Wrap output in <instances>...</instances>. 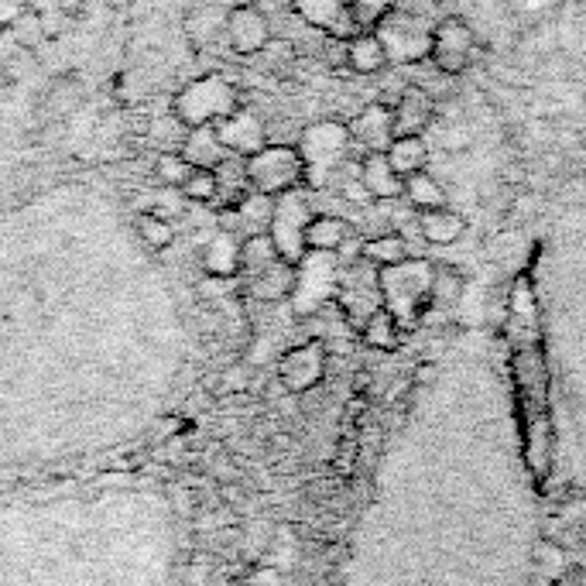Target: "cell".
Listing matches in <instances>:
<instances>
[{
	"mask_svg": "<svg viewBox=\"0 0 586 586\" xmlns=\"http://www.w3.org/2000/svg\"><path fill=\"white\" fill-rule=\"evenodd\" d=\"M234 213H237L240 227L247 230V237H251V234H268L271 220H275V196L247 189L244 196H240V203L234 206Z\"/></svg>",
	"mask_w": 586,
	"mask_h": 586,
	"instance_id": "22",
	"label": "cell"
},
{
	"mask_svg": "<svg viewBox=\"0 0 586 586\" xmlns=\"http://www.w3.org/2000/svg\"><path fill=\"white\" fill-rule=\"evenodd\" d=\"M347 127H350L353 144H360V148H367V151H384L395 141V110H391L388 103H371V107L360 110Z\"/></svg>",
	"mask_w": 586,
	"mask_h": 586,
	"instance_id": "12",
	"label": "cell"
},
{
	"mask_svg": "<svg viewBox=\"0 0 586 586\" xmlns=\"http://www.w3.org/2000/svg\"><path fill=\"white\" fill-rule=\"evenodd\" d=\"M240 107V93L234 83H227L223 76H203L196 83L182 86L172 100V114L179 117V124L192 127H210L227 114H234Z\"/></svg>",
	"mask_w": 586,
	"mask_h": 586,
	"instance_id": "3",
	"label": "cell"
},
{
	"mask_svg": "<svg viewBox=\"0 0 586 586\" xmlns=\"http://www.w3.org/2000/svg\"><path fill=\"white\" fill-rule=\"evenodd\" d=\"M244 497H247V494L240 491L237 484H223V487H220V501H227V504H240Z\"/></svg>",
	"mask_w": 586,
	"mask_h": 586,
	"instance_id": "38",
	"label": "cell"
},
{
	"mask_svg": "<svg viewBox=\"0 0 586 586\" xmlns=\"http://www.w3.org/2000/svg\"><path fill=\"white\" fill-rule=\"evenodd\" d=\"M247 586H282V573L271 563H258L254 569H247Z\"/></svg>",
	"mask_w": 586,
	"mask_h": 586,
	"instance_id": "34",
	"label": "cell"
},
{
	"mask_svg": "<svg viewBox=\"0 0 586 586\" xmlns=\"http://www.w3.org/2000/svg\"><path fill=\"white\" fill-rule=\"evenodd\" d=\"M384 155H388L391 168H395L401 179H408V175H419L429 168V141H425L422 134H398V138L384 148Z\"/></svg>",
	"mask_w": 586,
	"mask_h": 586,
	"instance_id": "18",
	"label": "cell"
},
{
	"mask_svg": "<svg viewBox=\"0 0 586 586\" xmlns=\"http://www.w3.org/2000/svg\"><path fill=\"white\" fill-rule=\"evenodd\" d=\"M247 388V371L244 367H230L220 374V391H244Z\"/></svg>",
	"mask_w": 586,
	"mask_h": 586,
	"instance_id": "37",
	"label": "cell"
},
{
	"mask_svg": "<svg viewBox=\"0 0 586 586\" xmlns=\"http://www.w3.org/2000/svg\"><path fill=\"white\" fill-rule=\"evenodd\" d=\"M391 110H395V138L398 134H422L432 124V117H436V100L425 90H419V86L408 83Z\"/></svg>",
	"mask_w": 586,
	"mask_h": 586,
	"instance_id": "13",
	"label": "cell"
},
{
	"mask_svg": "<svg viewBox=\"0 0 586 586\" xmlns=\"http://www.w3.org/2000/svg\"><path fill=\"white\" fill-rule=\"evenodd\" d=\"M353 234V227L336 213H312L305 223V251L309 254H336L343 240Z\"/></svg>",
	"mask_w": 586,
	"mask_h": 586,
	"instance_id": "14",
	"label": "cell"
},
{
	"mask_svg": "<svg viewBox=\"0 0 586 586\" xmlns=\"http://www.w3.org/2000/svg\"><path fill=\"white\" fill-rule=\"evenodd\" d=\"M360 333H364L367 347H374V350L391 353L401 347V323L395 319V312H388L384 305H377L371 316L364 319V329H360Z\"/></svg>",
	"mask_w": 586,
	"mask_h": 586,
	"instance_id": "24",
	"label": "cell"
},
{
	"mask_svg": "<svg viewBox=\"0 0 586 586\" xmlns=\"http://www.w3.org/2000/svg\"><path fill=\"white\" fill-rule=\"evenodd\" d=\"M432 377H436V364H422L419 374H415V381L425 384V381H432Z\"/></svg>",
	"mask_w": 586,
	"mask_h": 586,
	"instance_id": "39",
	"label": "cell"
},
{
	"mask_svg": "<svg viewBox=\"0 0 586 586\" xmlns=\"http://www.w3.org/2000/svg\"><path fill=\"white\" fill-rule=\"evenodd\" d=\"M192 175V165L186 162V155L182 151H165V155H158L155 162V179L162 182L165 189H175L179 192L186 186V179Z\"/></svg>",
	"mask_w": 586,
	"mask_h": 586,
	"instance_id": "29",
	"label": "cell"
},
{
	"mask_svg": "<svg viewBox=\"0 0 586 586\" xmlns=\"http://www.w3.org/2000/svg\"><path fill=\"white\" fill-rule=\"evenodd\" d=\"M388 52L384 42L377 38V31H357L347 42V66L360 76H377V72L388 69Z\"/></svg>",
	"mask_w": 586,
	"mask_h": 586,
	"instance_id": "19",
	"label": "cell"
},
{
	"mask_svg": "<svg viewBox=\"0 0 586 586\" xmlns=\"http://www.w3.org/2000/svg\"><path fill=\"white\" fill-rule=\"evenodd\" d=\"M473 52H477V31L460 14H446L443 21L432 28V48L429 62L443 76H463L473 66Z\"/></svg>",
	"mask_w": 586,
	"mask_h": 586,
	"instance_id": "5",
	"label": "cell"
},
{
	"mask_svg": "<svg viewBox=\"0 0 586 586\" xmlns=\"http://www.w3.org/2000/svg\"><path fill=\"white\" fill-rule=\"evenodd\" d=\"M179 192L189 203H216L220 199V179H216L213 168H192V175Z\"/></svg>",
	"mask_w": 586,
	"mask_h": 586,
	"instance_id": "30",
	"label": "cell"
},
{
	"mask_svg": "<svg viewBox=\"0 0 586 586\" xmlns=\"http://www.w3.org/2000/svg\"><path fill=\"white\" fill-rule=\"evenodd\" d=\"M134 230H138V240L144 247H151V251H168V247L175 244V227L172 220H168L165 213L158 210H144L138 213V220H134Z\"/></svg>",
	"mask_w": 586,
	"mask_h": 586,
	"instance_id": "26",
	"label": "cell"
},
{
	"mask_svg": "<svg viewBox=\"0 0 586 586\" xmlns=\"http://www.w3.org/2000/svg\"><path fill=\"white\" fill-rule=\"evenodd\" d=\"M360 182H364L374 199H398L401 189H405V179L391 168L384 151H367L360 158Z\"/></svg>",
	"mask_w": 586,
	"mask_h": 586,
	"instance_id": "16",
	"label": "cell"
},
{
	"mask_svg": "<svg viewBox=\"0 0 586 586\" xmlns=\"http://www.w3.org/2000/svg\"><path fill=\"white\" fill-rule=\"evenodd\" d=\"M312 220L309 213V203H305L302 189H292V192H282V196H275V220H271L268 234L275 240L278 254H282V261L288 264H299L305 261V223Z\"/></svg>",
	"mask_w": 586,
	"mask_h": 586,
	"instance_id": "7",
	"label": "cell"
},
{
	"mask_svg": "<svg viewBox=\"0 0 586 586\" xmlns=\"http://www.w3.org/2000/svg\"><path fill=\"white\" fill-rule=\"evenodd\" d=\"M419 234L436 247H449L456 244L463 234H467V216L449 210V206H439V210H425L419 213Z\"/></svg>",
	"mask_w": 586,
	"mask_h": 586,
	"instance_id": "20",
	"label": "cell"
},
{
	"mask_svg": "<svg viewBox=\"0 0 586 586\" xmlns=\"http://www.w3.org/2000/svg\"><path fill=\"white\" fill-rule=\"evenodd\" d=\"M179 151L186 155V162L192 168H216L227 158V148L220 144V138H216L213 124L210 127H192V131L182 138Z\"/></svg>",
	"mask_w": 586,
	"mask_h": 586,
	"instance_id": "21",
	"label": "cell"
},
{
	"mask_svg": "<svg viewBox=\"0 0 586 586\" xmlns=\"http://www.w3.org/2000/svg\"><path fill=\"white\" fill-rule=\"evenodd\" d=\"M206 275L213 278H234L240 275V240L234 237V230H220L206 240L203 254H199Z\"/></svg>",
	"mask_w": 586,
	"mask_h": 586,
	"instance_id": "15",
	"label": "cell"
},
{
	"mask_svg": "<svg viewBox=\"0 0 586 586\" xmlns=\"http://www.w3.org/2000/svg\"><path fill=\"white\" fill-rule=\"evenodd\" d=\"M583 103H586V93H583Z\"/></svg>",
	"mask_w": 586,
	"mask_h": 586,
	"instance_id": "40",
	"label": "cell"
},
{
	"mask_svg": "<svg viewBox=\"0 0 586 586\" xmlns=\"http://www.w3.org/2000/svg\"><path fill=\"white\" fill-rule=\"evenodd\" d=\"M278 261H282V254H278L271 234H251L240 240V275L244 278L261 275V271H268Z\"/></svg>",
	"mask_w": 586,
	"mask_h": 586,
	"instance_id": "23",
	"label": "cell"
},
{
	"mask_svg": "<svg viewBox=\"0 0 586 586\" xmlns=\"http://www.w3.org/2000/svg\"><path fill=\"white\" fill-rule=\"evenodd\" d=\"M443 148L453 151V155H463V151L473 148V127L463 117H453V124L443 127Z\"/></svg>",
	"mask_w": 586,
	"mask_h": 586,
	"instance_id": "32",
	"label": "cell"
},
{
	"mask_svg": "<svg viewBox=\"0 0 586 586\" xmlns=\"http://www.w3.org/2000/svg\"><path fill=\"white\" fill-rule=\"evenodd\" d=\"M295 148H299L305 165V182L323 189L340 172V165H347V155L353 148L350 127L340 124V120H319V124L305 127L302 141Z\"/></svg>",
	"mask_w": 586,
	"mask_h": 586,
	"instance_id": "2",
	"label": "cell"
},
{
	"mask_svg": "<svg viewBox=\"0 0 586 586\" xmlns=\"http://www.w3.org/2000/svg\"><path fill=\"white\" fill-rule=\"evenodd\" d=\"M401 196L408 199V206L412 210H439V206H446V189L439 186L436 179H432L429 172H419V175H408L405 179V189H401Z\"/></svg>",
	"mask_w": 586,
	"mask_h": 586,
	"instance_id": "25",
	"label": "cell"
},
{
	"mask_svg": "<svg viewBox=\"0 0 586 586\" xmlns=\"http://www.w3.org/2000/svg\"><path fill=\"white\" fill-rule=\"evenodd\" d=\"M292 11L336 42H350L357 35V24L350 18V0H292Z\"/></svg>",
	"mask_w": 586,
	"mask_h": 586,
	"instance_id": "11",
	"label": "cell"
},
{
	"mask_svg": "<svg viewBox=\"0 0 586 586\" xmlns=\"http://www.w3.org/2000/svg\"><path fill=\"white\" fill-rule=\"evenodd\" d=\"M326 374V347L319 340H309L302 347H292L278 360V377H282V388L292 395L312 391Z\"/></svg>",
	"mask_w": 586,
	"mask_h": 586,
	"instance_id": "9",
	"label": "cell"
},
{
	"mask_svg": "<svg viewBox=\"0 0 586 586\" xmlns=\"http://www.w3.org/2000/svg\"><path fill=\"white\" fill-rule=\"evenodd\" d=\"M295 288H299V275H295V264L288 261H278L261 275L247 278V295L258 302H282Z\"/></svg>",
	"mask_w": 586,
	"mask_h": 586,
	"instance_id": "17",
	"label": "cell"
},
{
	"mask_svg": "<svg viewBox=\"0 0 586 586\" xmlns=\"http://www.w3.org/2000/svg\"><path fill=\"white\" fill-rule=\"evenodd\" d=\"M213 131L223 148H227V155H237V158H251L254 151H261L264 144H268V127H264V120L247 107H237L234 114L216 120Z\"/></svg>",
	"mask_w": 586,
	"mask_h": 586,
	"instance_id": "10",
	"label": "cell"
},
{
	"mask_svg": "<svg viewBox=\"0 0 586 586\" xmlns=\"http://www.w3.org/2000/svg\"><path fill=\"white\" fill-rule=\"evenodd\" d=\"M223 35H227V45L234 48L237 55H261L264 48L271 45V21L261 7L254 4H237L227 11V24H223Z\"/></svg>",
	"mask_w": 586,
	"mask_h": 586,
	"instance_id": "8",
	"label": "cell"
},
{
	"mask_svg": "<svg viewBox=\"0 0 586 586\" xmlns=\"http://www.w3.org/2000/svg\"><path fill=\"white\" fill-rule=\"evenodd\" d=\"M559 199L566 206H586V175H569L563 189H559Z\"/></svg>",
	"mask_w": 586,
	"mask_h": 586,
	"instance_id": "33",
	"label": "cell"
},
{
	"mask_svg": "<svg viewBox=\"0 0 586 586\" xmlns=\"http://www.w3.org/2000/svg\"><path fill=\"white\" fill-rule=\"evenodd\" d=\"M377 38L384 42V52H388L391 62H405V66H415V62L429 59L432 48V28L425 24L419 14H405V11H391L388 18L377 24Z\"/></svg>",
	"mask_w": 586,
	"mask_h": 586,
	"instance_id": "6",
	"label": "cell"
},
{
	"mask_svg": "<svg viewBox=\"0 0 586 586\" xmlns=\"http://www.w3.org/2000/svg\"><path fill=\"white\" fill-rule=\"evenodd\" d=\"M398 7V0H350V18L357 31H374Z\"/></svg>",
	"mask_w": 586,
	"mask_h": 586,
	"instance_id": "31",
	"label": "cell"
},
{
	"mask_svg": "<svg viewBox=\"0 0 586 586\" xmlns=\"http://www.w3.org/2000/svg\"><path fill=\"white\" fill-rule=\"evenodd\" d=\"M432 271H436V264H429L422 258H408L401 264H391V268H381L377 288H381L384 309L395 312V319L401 326L415 323V319L425 316V309L432 305L429 302Z\"/></svg>",
	"mask_w": 586,
	"mask_h": 586,
	"instance_id": "1",
	"label": "cell"
},
{
	"mask_svg": "<svg viewBox=\"0 0 586 586\" xmlns=\"http://www.w3.org/2000/svg\"><path fill=\"white\" fill-rule=\"evenodd\" d=\"M360 258L377 264V268H391V264L408 261V244L401 234H377L371 240H364V251Z\"/></svg>",
	"mask_w": 586,
	"mask_h": 586,
	"instance_id": "28",
	"label": "cell"
},
{
	"mask_svg": "<svg viewBox=\"0 0 586 586\" xmlns=\"http://www.w3.org/2000/svg\"><path fill=\"white\" fill-rule=\"evenodd\" d=\"M340 192H343V199H347V203H353V206H371L374 203V196L367 192L364 182H360V168H357V175H353V179L343 182Z\"/></svg>",
	"mask_w": 586,
	"mask_h": 586,
	"instance_id": "35",
	"label": "cell"
},
{
	"mask_svg": "<svg viewBox=\"0 0 586 586\" xmlns=\"http://www.w3.org/2000/svg\"><path fill=\"white\" fill-rule=\"evenodd\" d=\"M463 288H467V275H463L460 268H453V264H436L429 302L439 305V309H449V305H456L463 299Z\"/></svg>",
	"mask_w": 586,
	"mask_h": 586,
	"instance_id": "27",
	"label": "cell"
},
{
	"mask_svg": "<svg viewBox=\"0 0 586 586\" xmlns=\"http://www.w3.org/2000/svg\"><path fill=\"white\" fill-rule=\"evenodd\" d=\"M247 186L254 192H268V196H282V192L305 186V165L295 144H264L251 158H244Z\"/></svg>",
	"mask_w": 586,
	"mask_h": 586,
	"instance_id": "4",
	"label": "cell"
},
{
	"mask_svg": "<svg viewBox=\"0 0 586 586\" xmlns=\"http://www.w3.org/2000/svg\"><path fill=\"white\" fill-rule=\"evenodd\" d=\"M186 586H210V559L196 556L192 566L186 569Z\"/></svg>",
	"mask_w": 586,
	"mask_h": 586,
	"instance_id": "36",
	"label": "cell"
}]
</instances>
